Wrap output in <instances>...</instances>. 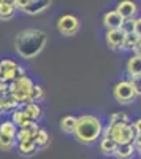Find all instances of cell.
Wrapping results in <instances>:
<instances>
[{"mask_svg":"<svg viewBox=\"0 0 141 159\" xmlns=\"http://www.w3.org/2000/svg\"><path fill=\"white\" fill-rule=\"evenodd\" d=\"M48 35L40 29H25L15 38V49L24 59H33L45 49Z\"/></svg>","mask_w":141,"mask_h":159,"instance_id":"6da1fadb","label":"cell"},{"mask_svg":"<svg viewBox=\"0 0 141 159\" xmlns=\"http://www.w3.org/2000/svg\"><path fill=\"white\" fill-rule=\"evenodd\" d=\"M32 3V0H15V5H16V10L19 11H25V8H27L29 5Z\"/></svg>","mask_w":141,"mask_h":159,"instance_id":"83f0119b","label":"cell"},{"mask_svg":"<svg viewBox=\"0 0 141 159\" xmlns=\"http://www.w3.org/2000/svg\"><path fill=\"white\" fill-rule=\"evenodd\" d=\"M103 137H109L116 142L118 145H124V143H132L136 132L132 127L130 121H124V123H114V124H108L105 134H101Z\"/></svg>","mask_w":141,"mask_h":159,"instance_id":"277c9868","label":"cell"},{"mask_svg":"<svg viewBox=\"0 0 141 159\" xmlns=\"http://www.w3.org/2000/svg\"><path fill=\"white\" fill-rule=\"evenodd\" d=\"M49 5H51V0H35V2L32 0V3L25 8L24 13H27V15H40Z\"/></svg>","mask_w":141,"mask_h":159,"instance_id":"ac0fdd59","label":"cell"},{"mask_svg":"<svg viewBox=\"0 0 141 159\" xmlns=\"http://www.w3.org/2000/svg\"><path fill=\"white\" fill-rule=\"evenodd\" d=\"M56 27L62 35L71 37L79 30V19L76 16H73V15H63V16H60L57 19Z\"/></svg>","mask_w":141,"mask_h":159,"instance_id":"52a82bcc","label":"cell"},{"mask_svg":"<svg viewBox=\"0 0 141 159\" xmlns=\"http://www.w3.org/2000/svg\"><path fill=\"white\" fill-rule=\"evenodd\" d=\"M132 127L135 129L136 134H141V121H139V118L135 119V121H132Z\"/></svg>","mask_w":141,"mask_h":159,"instance_id":"f1b7e54d","label":"cell"},{"mask_svg":"<svg viewBox=\"0 0 141 159\" xmlns=\"http://www.w3.org/2000/svg\"><path fill=\"white\" fill-rule=\"evenodd\" d=\"M16 132H18V127L15 126L13 121H3L2 124H0V134L16 139Z\"/></svg>","mask_w":141,"mask_h":159,"instance_id":"7402d4cb","label":"cell"},{"mask_svg":"<svg viewBox=\"0 0 141 159\" xmlns=\"http://www.w3.org/2000/svg\"><path fill=\"white\" fill-rule=\"evenodd\" d=\"M124 121H130V119H129V115L124 113V111L114 113V115L109 116V124H114V123H124Z\"/></svg>","mask_w":141,"mask_h":159,"instance_id":"4316f807","label":"cell"},{"mask_svg":"<svg viewBox=\"0 0 141 159\" xmlns=\"http://www.w3.org/2000/svg\"><path fill=\"white\" fill-rule=\"evenodd\" d=\"M33 2H35V0H33Z\"/></svg>","mask_w":141,"mask_h":159,"instance_id":"4dcf8cb0","label":"cell"},{"mask_svg":"<svg viewBox=\"0 0 141 159\" xmlns=\"http://www.w3.org/2000/svg\"><path fill=\"white\" fill-rule=\"evenodd\" d=\"M116 147H118V143L114 142L113 139L103 137V139H101V143H100V151L103 153L105 156H113V153H114V150H116Z\"/></svg>","mask_w":141,"mask_h":159,"instance_id":"44dd1931","label":"cell"},{"mask_svg":"<svg viewBox=\"0 0 141 159\" xmlns=\"http://www.w3.org/2000/svg\"><path fill=\"white\" fill-rule=\"evenodd\" d=\"M73 134L79 143L92 145L100 139L101 134H103V124H101V121L94 115H83L79 118H76Z\"/></svg>","mask_w":141,"mask_h":159,"instance_id":"7a4b0ae2","label":"cell"},{"mask_svg":"<svg viewBox=\"0 0 141 159\" xmlns=\"http://www.w3.org/2000/svg\"><path fill=\"white\" fill-rule=\"evenodd\" d=\"M141 48V34L127 32L122 38V51H133L135 54H139Z\"/></svg>","mask_w":141,"mask_h":159,"instance_id":"9c48e42d","label":"cell"},{"mask_svg":"<svg viewBox=\"0 0 141 159\" xmlns=\"http://www.w3.org/2000/svg\"><path fill=\"white\" fill-rule=\"evenodd\" d=\"M139 27H141V19L133 16V18L124 19L119 29H121L124 34H127V32H136V34H139Z\"/></svg>","mask_w":141,"mask_h":159,"instance_id":"2e32d148","label":"cell"},{"mask_svg":"<svg viewBox=\"0 0 141 159\" xmlns=\"http://www.w3.org/2000/svg\"><path fill=\"white\" fill-rule=\"evenodd\" d=\"M127 73L130 76V81H139L141 76V54H135L127 62Z\"/></svg>","mask_w":141,"mask_h":159,"instance_id":"7c38bea8","label":"cell"},{"mask_svg":"<svg viewBox=\"0 0 141 159\" xmlns=\"http://www.w3.org/2000/svg\"><path fill=\"white\" fill-rule=\"evenodd\" d=\"M136 10H138V7H136L135 2H132V0H121V2L118 3V8H116V11L124 19L133 18L136 15Z\"/></svg>","mask_w":141,"mask_h":159,"instance_id":"4fadbf2b","label":"cell"},{"mask_svg":"<svg viewBox=\"0 0 141 159\" xmlns=\"http://www.w3.org/2000/svg\"><path fill=\"white\" fill-rule=\"evenodd\" d=\"M122 21H124V18L119 15L116 10L108 11L106 15L103 16V24H105L106 29H119L121 24H122Z\"/></svg>","mask_w":141,"mask_h":159,"instance_id":"5bb4252c","label":"cell"},{"mask_svg":"<svg viewBox=\"0 0 141 159\" xmlns=\"http://www.w3.org/2000/svg\"><path fill=\"white\" fill-rule=\"evenodd\" d=\"M16 7L11 5V3H5V2H0V21H8L13 16L16 15Z\"/></svg>","mask_w":141,"mask_h":159,"instance_id":"ffe728a7","label":"cell"},{"mask_svg":"<svg viewBox=\"0 0 141 159\" xmlns=\"http://www.w3.org/2000/svg\"><path fill=\"white\" fill-rule=\"evenodd\" d=\"M25 75V69L18 65L15 61L11 59H3L0 61V81L10 83L16 78H21Z\"/></svg>","mask_w":141,"mask_h":159,"instance_id":"8992f818","label":"cell"},{"mask_svg":"<svg viewBox=\"0 0 141 159\" xmlns=\"http://www.w3.org/2000/svg\"><path fill=\"white\" fill-rule=\"evenodd\" d=\"M19 107L24 110V113L27 115L29 119L33 123H38L43 118V110L40 108L38 102H25V103H21Z\"/></svg>","mask_w":141,"mask_h":159,"instance_id":"8fae6325","label":"cell"},{"mask_svg":"<svg viewBox=\"0 0 141 159\" xmlns=\"http://www.w3.org/2000/svg\"><path fill=\"white\" fill-rule=\"evenodd\" d=\"M40 130V126L38 123H27L22 127H18V132H16V142H35V137Z\"/></svg>","mask_w":141,"mask_h":159,"instance_id":"ba28073f","label":"cell"},{"mask_svg":"<svg viewBox=\"0 0 141 159\" xmlns=\"http://www.w3.org/2000/svg\"><path fill=\"white\" fill-rule=\"evenodd\" d=\"M48 143H49V134L45 129H40L38 134H36V137H35L36 148H45V147H48Z\"/></svg>","mask_w":141,"mask_h":159,"instance_id":"cb8c5ba5","label":"cell"},{"mask_svg":"<svg viewBox=\"0 0 141 159\" xmlns=\"http://www.w3.org/2000/svg\"><path fill=\"white\" fill-rule=\"evenodd\" d=\"M139 81H130V80H122V81L116 83L113 88V96L118 103L121 105H130L136 100L139 96Z\"/></svg>","mask_w":141,"mask_h":159,"instance_id":"3957f363","label":"cell"},{"mask_svg":"<svg viewBox=\"0 0 141 159\" xmlns=\"http://www.w3.org/2000/svg\"><path fill=\"white\" fill-rule=\"evenodd\" d=\"M122 38H124V32L121 29H108L105 35V42L109 49L122 51Z\"/></svg>","mask_w":141,"mask_h":159,"instance_id":"30bf717a","label":"cell"},{"mask_svg":"<svg viewBox=\"0 0 141 159\" xmlns=\"http://www.w3.org/2000/svg\"><path fill=\"white\" fill-rule=\"evenodd\" d=\"M45 99V89L40 84H33L30 91V100L29 102H40Z\"/></svg>","mask_w":141,"mask_h":159,"instance_id":"d4e9b609","label":"cell"},{"mask_svg":"<svg viewBox=\"0 0 141 159\" xmlns=\"http://www.w3.org/2000/svg\"><path fill=\"white\" fill-rule=\"evenodd\" d=\"M0 115H3V94H0Z\"/></svg>","mask_w":141,"mask_h":159,"instance_id":"f546056e","label":"cell"},{"mask_svg":"<svg viewBox=\"0 0 141 159\" xmlns=\"http://www.w3.org/2000/svg\"><path fill=\"white\" fill-rule=\"evenodd\" d=\"M136 151L132 143H124V145H118L113 156H116V159H132Z\"/></svg>","mask_w":141,"mask_h":159,"instance_id":"9a60e30c","label":"cell"},{"mask_svg":"<svg viewBox=\"0 0 141 159\" xmlns=\"http://www.w3.org/2000/svg\"><path fill=\"white\" fill-rule=\"evenodd\" d=\"M11 121L15 123L16 127H22V126H25L27 123H30V119H29L27 115L24 113V110H22L21 107H18L15 111L11 113Z\"/></svg>","mask_w":141,"mask_h":159,"instance_id":"d6986e66","label":"cell"},{"mask_svg":"<svg viewBox=\"0 0 141 159\" xmlns=\"http://www.w3.org/2000/svg\"><path fill=\"white\" fill-rule=\"evenodd\" d=\"M33 84H35L33 80L29 78L27 75H24V76L16 78V80H13V81L8 83V94L19 105L25 103V102L30 100V91H32Z\"/></svg>","mask_w":141,"mask_h":159,"instance_id":"5b68a950","label":"cell"},{"mask_svg":"<svg viewBox=\"0 0 141 159\" xmlns=\"http://www.w3.org/2000/svg\"><path fill=\"white\" fill-rule=\"evenodd\" d=\"M13 147H16V139L0 134V150L6 151V150H11Z\"/></svg>","mask_w":141,"mask_h":159,"instance_id":"484cf974","label":"cell"},{"mask_svg":"<svg viewBox=\"0 0 141 159\" xmlns=\"http://www.w3.org/2000/svg\"><path fill=\"white\" fill-rule=\"evenodd\" d=\"M16 148H18L19 154L24 157H32L38 150L35 142H16Z\"/></svg>","mask_w":141,"mask_h":159,"instance_id":"e0dca14e","label":"cell"},{"mask_svg":"<svg viewBox=\"0 0 141 159\" xmlns=\"http://www.w3.org/2000/svg\"><path fill=\"white\" fill-rule=\"evenodd\" d=\"M75 124H76V118L75 116H65L60 121V127L63 132H67V134H73L75 130Z\"/></svg>","mask_w":141,"mask_h":159,"instance_id":"603a6c76","label":"cell"}]
</instances>
